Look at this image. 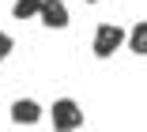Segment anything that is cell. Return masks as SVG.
I'll return each instance as SVG.
<instances>
[{"mask_svg":"<svg viewBox=\"0 0 147 132\" xmlns=\"http://www.w3.org/2000/svg\"><path fill=\"white\" fill-rule=\"evenodd\" d=\"M42 23L49 30H64L68 26V8H64V0H45L42 4Z\"/></svg>","mask_w":147,"mask_h":132,"instance_id":"3957f363","label":"cell"},{"mask_svg":"<svg viewBox=\"0 0 147 132\" xmlns=\"http://www.w3.org/2000/svg\"><path fill=\"white\" fill-rule=\"evenodd\" d=\"M128 49L140 53V57H147V23H136L128 30Z\"/></svg>","mask_w":147,"mask_h":132,"instance_id":"5b68a950","label":"cell"},{"mask_svg":"<svg viewBox=\"0 0 147 132\" xmlns=\"http://www.w3.org/2000/svg\"><path fill=\"white\" fill-rule=\"evenodd\" d=\"M42 4H45V0H15L11 15H15V19H30V15H42Z\"/></svg>","mask_w":147,"mask_h":132,"instance_id":"8992f818","label":"cell"},{"mask_svg":"<svg viewBox=\"0 0 147 132\" xmlns=\"http://www.w3.org/2000/svg\"><path fill=\"white\" fill-rule=\"evenodd\" d=\"M125 42H128V34H125L121 26H113V23H102V26L94 30V57H102V60H106V57H113L117 49H121Z\"/></svg>","mask_w":147,"mask_h":132,"instance_id":"6da1fadb","label":"cell"},{"mask_svg":"<svg viewBox=\"0 0 147 132\" xmlns=\"http://www.w3.org/2000/svg\"><path fill=\"white\" fill-rule=\"evenodd\" d=\"M0 53H4V57H8V53H11V38H8V34H4V30H0Z\"/></svg>","mask_w":147,"mask_h":132,"instance_id":"52a82bcc","label":"cell"},{"mask_svg":"<svg viewBox=\"0 0 147 132\" xmlns=\"http://www.w3.org/2000/svg\"><path fill=\"white\" fill-rule=\"evenodd\" d=\"M53 125L57 128H79L83 125V110L72 102V98H57L53 102Z\"/></svg>","mask_w":147,"mask_h":132,"instance_id":"7a4b0ae2","label":"cell"},{"mask_svg":"<svg viewBox=\"0 0 147 132\" xmlns=\"http://www.w3.org/2000/svg\"><path fill=\"white\" fill-rule=\"evenodd\" d=\"M0 60H4V53H0Z\"/></svg>","mask_w":147,"mask_h":132,"instance_id":"9c48e42d","label":"cell"},{"mask_svg":"<svg viewBox=\"0 0 147 132\" xmlns=\"http://www.w3.org/2000/svg\"><path fill=\"white\" fill-rule=\"evenodd\" d=\"M87 4H94V0H87Z\"/></svg>","mask_w":147,"mask_h":132,"instance_id":"ba28073f","label":"cell"},{"mask_svg":"<svg viewBox=\"0 0 147 132\" xmlns=\"http://www.w3.org/2000/svg\"><path fill=\"white\" fill-rule=\"evenodd\" d=\"M38 102H34V98H19V102H11V121L15 125H34L38 121Z\"/></svg>","mask_w":147,"mask_h":132,"instance_id":"277c9868","label":"cell"}]
</instances>
